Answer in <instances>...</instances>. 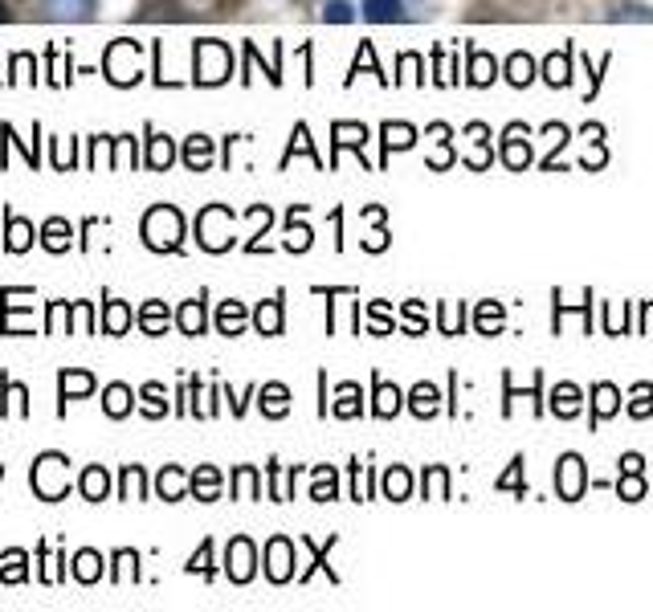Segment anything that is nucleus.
Here are the masks:
<instances>
[{
    "mask_svg": "<svg viewBox=\"0 0 653 612\" xmlns=\"http://www.w3.org/2000/svg\"><path fill=\"white\" fill-rule=\"evenodd\" d=\"M70 466V457L66 453H41L37 462H33V470H29V482H33V490L41 494V502H58V498H66V490H70V482H49L54 474H62Z\"/></svg>",
    "mask_w": 653,
    "mask_h": 612,
    "instance_id": "nucleus-1",
    "label": "nucleus"
},
{
    "mask_svg": "<svg viewBox=\"0 0 653 612\" xmlns=\"http://www.w3.org/2000/svg\"><path fill=\"white\" fill-rule=\"evenodd\" d=\"M98 0H37V13L45 21H90Z\"/></svg>",
    "mask_w": 653,
    "mask_h": 612,
    "instance_id": "nucleus-2",
    "label": "nucleus"
},
{
    "mask_svg": "<svg viewBox=\"0 0 653 612\" xmlns=\"http://www.w3.org/2000/svg\"><path fill=\"white\" fill-rule=\"evenodd\" d=\"M360 17L368 25H396L409 17V9H405V0H360Z\"/></svg>",
    "mask_w": 653,
    "mask_h": 612,
    "instance_id": "nucleus-3",
    "label": "nucleus"
},
{
    "mask_svg": "<svg viewBox=\"0 0 653 612\" xmlns=\"http://www.w3.org/2000/svg\"><path fill=\"white\" fill-rule=\"evenodd\" d=\"M556 486H560V494H564L568 502H576V498L584 494V462H580L576 453L560 457V470H556Z\"/></svg>",
    "mask_w": 653,
    "mask_h": 612,
    "instance_id": "nucleus-4",
    "label": "nucleus"
},
{
    "mask_svg": "<svg viewBox=\"0 0 653 612\" xmlns=\"http://www.w3.org/2000/svg\"><path fill=\"white\" fill-rule=\"evenodd\" d=\"M229 580H237V584H245L249 576H254V543H249L245 535H237L233 543H229Z\"/></svg>",
    "mask_w": 653,
    "mask_h": 612,
    "instance_id": "nucleus-5",
    "label": "nucleus"
},
{
    "mask_svg": "<svg viewBox=\"0 0 653 612\" xmlns=\"http://www.w3.org/2000/svg\"><path fill=\"white\" fill-rule=\"evenodd\" d=\"M94 388H98V380H94L90 372H62V376H58V396H62L58 413L66 417V404H70V400H78V396H90Z\"/></svg>",
    "mask_w": 653,
    "mask_h": 612,
    "instance_id": "nucleus-6",
    "label": "nucleus"
},
{
    "mask_svg": "<svg viewBox=\"0 0 653 612\" xmlns=\"http://www.w3.org/2000/svg\"><path fill=\"white\" fill-rule=\"evenodd\" d=\"M617 490H621V498H625V502L645 498V482H641V453L621 457V482H617Z\"/></svg>",
    "mask_w": 653,
    "mask_h": 612,
    "instance_id": "nucleus-7",
    "label": "nucleus"
},
{
    "mask_svg": "<svg viewBox=\"0 0 653 612\" xmlns=\"http://www.w3.org/2000/svg\"><path fill=\"white\" fill-rule=\"evenodd\" d=\"M617 408H621V392H617L613 384H596V388H592V425L605 421V417H613Z\"/></svg>",
    "mask_w": 653,
    "mask_h": 612,
    "instance_id": "nucleus-8",
    "label": "nucleus"
},
{
    "mask_svg": "<svg viewBox=\"0 0 653 612\" xmlns=\"http://www.w3.org/2000/svg\"><path fill=\"white\" fill-rule=\"evenodd\" d=\"M266 572H270V580L274 584H282V580H290V543L286 539H274L270 547H266Z\"/></svg>",
    "mask_w": 653,
    "mask_h": 612,
    "instance_id": "nucleus-9",
    "label": "nucleus"
},
{
    "mask_svg": "<svg viewBox=\"0 0 653 612\" xmlns=\"http://www.w3.org/2000/svg\"><path fill=\"white\" fill-rule=\"evenodd\" d=\"M107 490H111V474L103 466H86V474H82V498L86 502H103Z\"/></svg>",
    "mask_w": 653,
    "mask_h": 612,
    "instance_id": "nucleus-10",
    "label": "nucleus"
},
{
    "mask_svg": "<svg viewBox=\"0 0 653 612\" xmlns=\"http://www.w3.org/2000/svg\"><path fill=\"white\" fill-rule=\"evenodd\" d=\"M147 135H152V139H147V168H152V172H164V168L172 164L176 151H172L168 135H156L152 127H147Z\"/></svg>",
    "mask_w": 653,
    "mask_h": 612,
    "instance_id": "nucleus-11",
    "label": "nucleus"
},
{
    "mask_svg": "<svg viewBox=\"0 0 653 612\" xmlns=\"http://www.w3.org/2000/svg\"><path fill=\"white\" fill-rule=\"evenodd\" d=\"M551 413L564 417V421H572V417L580 413V388H576V384H560L556 392H551Z\"/></svg>",
    "mask_w": 653,
    "mask_h": 612,
    "instance_id": "nucleus-12",
    "label": "nucleus"
},
{
    "mask_svg": "<svg viewBox=\"0 0 653 612\" xmlns=\"http://www.w3.org/2000/svg\"><path fill=\"white\" fill-rule=\"evenodd\" d=\"M41 245H45L49 253L70 249V225H66L62 217H49V221L41 225Z\"/></svg>",
    "mask_w": 653,
    "mask_h": 612,
    "instance_id": "nucleus-13",
    "label": "nucleus"
},
{
    "mask_svg": "<svg viewBox=\"0 0 653 612\" xmlns=\"http://www.w3.org/2000/svg\"><path fill=\"white\" fill-rule=\"evenodd\" d=\"M184 164H188L192 172H205V168L213 164V143H209L205 135H192L188 147H184Z\"/></svg>",
    "mask_w": 653,
    "mask_h": 612,
    "instance_id": "nucleus-14",
    "label": "nucleus"
},
{
    "mask_svg": "<svg viewBox=\"0 0 653 612\" xmlns=\"http://www.w3.org/2000/svg\"><path fill=\"white\" fill-rule=\"evenodd\" d=\"M176 323H180L184 335H200V331H205V298L184 302V306H180V315H176Z\"/></svg>",
    "mask_w": 653,
    "mask_h": 612,
    "instance_id": "nucleus-15",
    "label": "nucleus"
},
{
    "mask_svg": "<svg viewBox=\"0 0 653 612\" xmlns=\"http://www.w3.org/2000/svg\"><path fill=\"white\" fill-rule=\"evenodd\" d=\"M131 404H135V392L127 384H111L103 392V408H107V417H127L131 413Z\"/></svg>",
    "mask_w": 653,
    "mask_h": 612,
    "instance_id": "nucleus-16",
    "label": "nucleus"
},
{
    "mask_svg": "<svg viewBox=\"0 0 653 612\" xmlns=\"http://www.w3.org/2000/svg\"><path fill=\"white\" fill-rule=\"evenodd\" d=\"M192 494L200 498V502H213V498H221V474L217 470H196L192 474Z\"/></svg>",
    "mask_w": 653,
    "mask_h": 612,
    "instance_id": "nucleus-17",
    "label": "nucleus"
},
{
    "mask_svg": "<svg viewBox=\"0 0 653 612\" xmlns=\"http://www.w3.org/2000/svg\"><path fill=\"white\" fill-rule=\"evenodd\" d=\"M5 249H13V253H21V249H29L33 245V225H25V221H17L13 213H5Z\"/></svg>",
    "mask_w": 653,
    "mask_h": 612,
    "instance_id": "nucleus-18",
    "label": "nucleus"
},
{
    "mask_svg": "<svg viewBox=\"0 0 653 612\" xmlns=\"http://www.w3.org/2000/svg\"><path fill=\"white\" fill-rule=\"evenodd\" d=\"M437 400H441V396H437V388H433V384H417V388L409 392V408H413V413H417L421 421L437 413Z\"/></svg>",
    "mask_w": 653,
    "mask_h": 612,
    "instance_id": "nucleus-19",
    "label": "nucleus"
},
{
    "mask_svg": "<svg viewBox=\"0 0 653 612\" xmlns=\"http://www.w3.org/2000/svg\"><path fill=\"white\" fill-rule=\"evenodd\" d=\"M217 327H221V335H241V327H245V306H241V302H221Z\"/></svg>",
    "mask_w": 653,
    "mask_h": 612,
    "instance_id": "nucleus-20",
    "label": "nucleus"
},
{
    "mask_svg": "<svg viewBox=\"0 0 653 612\" xmlns=\"http://www.w3.org/2000/svg\"><path fill=\"white\" fill-rule=\"evenodd\" d=\"M258 331L262 335H282V294L258 306Z\"/></svg>",
    "mask_w": 653,
    "mask_h": 612,
    "instance_id": "nucleus-21",
    "label": "nucleus"
},
{
    "mask_svg": "<svg viewBox=\"0 0 653 612\" xmlns=\"http://www.w3.org/2000/svg\"><path fill=\"white\" fill-rule=\"evenodd\" d=\"M286 400H290L286 384H266V388H262V413H266V417H286V408H290Z\"/></svg>",
    "mask_w": 653,
    "mask_h": 612,
    "instance_id": "nucleus-22",
    "label": "nucleus"
},
{
    "mask_svg": "<svg viewBox=\"0 0 653 612\" xmlns=\"http://www.w3.org/2000/svg\"><path fill=\"white\" fill-rule=\"evenodd\" d=\"M409 490H413V478H409V470H405V466L388 470V478H384V494H388L392 502H405V498H409Z\"/></svg>",
    "mask_w": 653,
    "mask_h": 612,
    "instance_id": "nucleus-23",
    "label": "nucleus"
},
{
    "mask_svg": "<svg viewBox=\"0 0 653 612\" xmlns=\"http://www.w3.org/2000/svg\"><path fill=\"white\" fill-rule=\"evenodd\" d=\"M74 576H78L82 584H94L98 576H103V555H98V551H78V568H74Z\"/></svg>",
    "mask_w": 653,
    "mask_h": 612,
    "instance_id": "nucleus-24",
    "label": "nucleus"
},
{
    "mask_svg": "<svg viewBox=\"0 0 653 612\" xmlns=\"http://www.w3.org/2000/svg\"><path fill=\"white\" fill-rule=\"evenodd\" d=\"M335 413H339V417H360V413H364V404H360V388H356V384H343V388H339V404H335Z\"/></svg>",
    "mask_w": 653,
    "mask_h": 612,
    "instance_id": "nucleus-25",
    "label": "nucleus"
},
{
    "mask_svg": "<svg viewBox=\"0 0 653 612\" xmlns=\"http://www.w3.org/2000/svg\"><path fill=\"white\" fill-rule=\"evenodd\" d=\"M139 323H143V331L160 335V327H168V306H160V302H147L143 311H139Z\"/></svg>",
    "mask_w": 653,
    "mask_h": 612,
    "instance_id": "nucleus-26",
    "label": "nucleus"
},
{
    "mask_svg": "<svg viewBox=\"0 0 653 612\" xmlns=\"http://www.w3.org/2000/svg\"><path fill=\"white\" fill-rule=\"evenodd\" d=\"M372 408H376V417H396V408H400V392L376 380V404H372Z\"/></svg>",
    "mask_w": 653,
    "mask_h": 612,
    "instance_id": "nucleus-27",
    "label": "nucleus"
},
{
    "mask_svg": "<svg viewBox=\"0 0 653 612\" xmlns=\"http://www.w3.org/2000/svg\"><path fill=\"white\" fill-rule=\"evenodd\" d=\"M131 323V311L123 302H107V311H103V327H107V335H119L123 327Z\"/></svg>",
    "mask_w": 653,
    "mask_h": 612,
    "instance_id": "nucleus-28",
    "label": "nucleus"
},
{
    "mask_svg": "<svg viewBox=\"0 0 653 612\" xmlns=\"http://www.w3.org/2000/svg\"><path fill=\"white\" fill-rule=\"evenodd\" d=\"M507 78H511L515 86H527V82L535 78V62H531L527 54H515V58L507 62Z\"/></svg>",
    "mask_w": 653,
    "mask_h": 612,
    "instance_id": "nucleus-29",
    "label": "nucleus"
},
{
    "mask_svg": "<svg viewBox=\"0 0 653 612\" xmlns=\"http://www.w3.org/2000/svg\"><path fill=\"white\" fill-rule=\"evenodd\" d=\"M629 413H633V417H653V384H637V388H633Z\"/></svg>",
    "mask_w": 653,
    "mask_h": 612,
    "instance_id": "nucleus-30",
    "label": "nucleus"
},
{
    "mask_svg": "<svg viewBox=\"0 0 653 612\" xmlns=\"http://www.w3.org/2000/svg\"><path fill=\"white\" fill-rule=\"evenodd\" d=\"M119 486H123V498H143V470L139 466H123Z\"/></svg>",
    "mask_w": 653,
    "mask_h": 612,
    "instance_id": "nucleus-31",
    "label": "nucleus"
},
{
    "mask_svg": "<svg viewBox=\"0 0 653 612\" xmlns=\"http://www.w3.org/2000/svg\"><path fill=\"white\" fill-rule=\"evenodd\" d=\"M360 13L347 5V0H327V9H323V21H339V25H347V21H356Z\"/></svg>",
    "mask_w": 653,
    "mask_h": 612,
    "instance_id": "nucleus-32",
    "label": "nucleus"
},
{
    "mask_svg": "<svg viewBox=\"0 0 653 612\" xmlns=\"http://www.w3.org/2000/svg\"><path fill=\"white\" fill-rule=\"evenodd\" d=\"M160 392H164L160 384H147V388H143V400H147L143 413H147V417H164V413H168V404L160 400Z\"/></svg>",
    "mask_w": 653,
    "mask_h": 612,
    "instance_id": "nucleus-33",
    "label": "nucleus"
},
{
    "mask_svg": "<svg viewBox=\"0 0 653 612\" xmlns=\"http://www.w3.org/2000/svg\"><path fill=\"white\" fill-rule=\"evenodd\" d=\"M188 572H192V576H196V572H200V576H213V543H205V547H200V551L188 559Z\"/></svg>",
    "mask_w": 653,
    "mask_h": 612,
    "instance_id": "nucleus-34",
    "label": "nucleus"
},
{
    "mask_svg": "<svg viewBox=\"0 0 653 612\" xmlns=\"http://www.w3.org/2000/svg\"><path fill=\"white\" fill-rule=\"evenodd\" d=\"M160 494H164L168 502L180 498V470H176V466H168V470L160 474Z\"/></svg>",
    "mask_w": 653,
    "mask_h": 612,
    "instance_id": "nucleus-35",
    "label": "nucleus"
},
{
    "mask_svg": "<svg viewBox=\"0 0 653 612\" xmlns=\"http://www.w3.org/2000/svg\"><path fill=\"white\" fill-rule=\"evenodd\" d=\"M613 21H649V25H653V13L641 9V5H625V9L613 13Z\"/></svg>",
    "mask_w": 653,
    "mask_h": 612,
    "instance_id": "nucleus-36",
    "label": "nucleus"
},
{
    "mask_svg": "<svg viewBox=\"0 0 653 612\" xmlns=\"http://www.w3.org/2000/svg\"><path fill=\"white\" fill-rule=\"evenodd\" d=\"M519 474H523V457H515V462H511V474H507V478H498V490L515 486L519 494H527V490H523V482H519Z\"/></svg>",
    "mask_w": 653,
    "mask_h": 612,
    "instance_id": "nucleus-37",
    "label": "nucleus"
},
{
    "mask_svg": "<svg viewBox=\"0 0 653 612\" xmlns=\"http://www.w3.org/2000/svg\"><path fill=\"white\" fill-rule=\"evenodd\" d=\"M335 490V474L331 470H319V482H315V502H327Z\"/></svg>",
    "mask_w": 653,
    "mask_h": 612,
    "instance_id": "nucleus-38",
    "label": "nucleus"
},
{
    "mask_svg": "<svg viewBox=\"0 0 653 612\" xmlns=\"http://www.w3.org/2000/svg\"><path fill=\"white\" fill-rule=\"evenodd\" d=\"M478 327L482 331H494V302H482L478 306Z\"/></svg>",
    "mask_w": 653,
    "mask_h": 612,
    "instance_id": "nucleus-39",
    "label": "nucleus"
},
{
    "mask_svg": "<svg viewBox=\"0 0 653 612\" xmlns=\"http://www.w3.org/2000/svg\"><path fill=\"white\" fill-rule=\"evenodd\" d=\"M0 17H5V0H0Z\"/></svg>",
    "mask_w": 653,
    "mask_h": 612,
    "instance_id": "nucleus-40",
    "label": "nucleus"
}]
</instances>
